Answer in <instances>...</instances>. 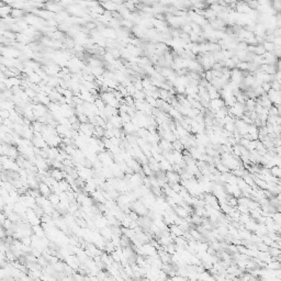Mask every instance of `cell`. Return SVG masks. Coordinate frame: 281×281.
Here are the masks:
<instances>
[{
  "mask_svg": "<svg viewBox=\"0 0 281 281\" xmlns=\"http://www.w3.org/2000/svg\"><path fill=\"white\" fill-rule=\"evenodd\" d=\"M270 175H273V176H275V177H278L280 178L281 176V169H280V166H273L271 168H270Z\"/></svg>",
  "mask_w": 281,
  "mask_h": 281,
  "instance_id": "9c48e42d",
  "label": "cell"
},
{
  "mask_svg": "<svg viewBox=\"0 0 281 281\" xmlns=\"http://www.w3.org/2000/svg\"><path fill=\"white\" fill-rule=\"evenodd\" d=\"M261 88L264 89L265 93H267L270 89H271V85H270V82H266V81H263V84H261Z\"/></svg>",
  "mask_w": 281,
  "mask_h": 281,
  "instance_id": "2e32d148",
  "label": "cell"
},
{
  "mask_svg": "<svg viewBox=\"0 0 281 281\" xmlns=\"http://www.w3.org/2000/svg\"><path fill=\"white\" fill-rule=\"evenodd\" d=\"M256 151H258V154H259V155L263 156L264 154H266V153H267V151H268V149H267V148L264 146V144H263V143L260 142V141H258V143H257V146H256Z\"/></svg>",
  "mask_w": 281,
  "mask_h": 281,
  "instance_id": "ba28073f",
  "label": "cell"
},
{
  "mask_svg": "<svg viewBox=\"0 0 281 281\" xmlns=\"http://www.w3.org/2000/svg\"><path fill=\"white\" fill-rule=\"evenodd\" d=\"M173 211L176 212V214H177L179 217H181V219H186L187 216L189 215V213L187 212V210L183 207H180V205H176L175 208H173Z\"/></svg>",
  "mask_w": 281,
  "mask_h": 281,
  "instance_id": "277c9868",
  "label": "cell"
},
{
  "mask_svg": "<svg viewBox=\"0 0 281 281\" xmlns=\"http://www.w3.org/2000/svg\"><path fill=\"white\" fill-rule=\"evenodd\" d=\"M265 52H266V51H265L263 44L255 45V55H264Z\"/></svg>",
  "mask_w": 281,
  "mask_h": 281,
  "instance_id": "5bb4252c",
  "label": "cell"
},
{
  "mask_svg": "<svg viewBox=\"0 0 281 281\" xmlns=\"http://www.w3.org/2000/svg\"><path fill=\"white\" fill-rule=\"evenodd\" d=\"M166 178H167V182L168 183H175V182H180L181 178L180 175L177 173L173 170H167L166 171Z\"/></svg>",
  "mask_w": 281,
  "mask_h": 281,
  "instance_id": "6da1fadb",
  "label": "cell"
},
{
  "mask_svg": "<svg viewBox=\"0 0 281 281\" xmlns=\"http://www.w3.org/2000/svg\"><path fill=\"white\" fill-rule=\"evenodd\" d=\"M269 254L270 256H279L281 255V249L277 248V247H270L269 246Z\"/></svg>",
  "mask_w": 281,
  "mask_h": 281,
  "instance_id": "7c38bea8",
  "label": "cell"
},
{
  "mask_svg": "<svg viewBox=\"0 0 281 281\" xmlns=\"http://www.w3.org/2000/svg\"><path fill=\"white\" fill-rule=\"evenodd\" d=\"M168 185H169V187H170V188H171V189H173V190L175 191V192H177V193L179 192V191H180V189H181V187H182L181 185H180V182H175V183H168Z\"/></svg>",
  "mask_w": 281,
  "mask_h": 281,
  "instance_id": "9a60e30c",
  "label": "cell"
},
{
  "mask_svg": "<svg viewBox=\"0 0 281 281\" xmlns=\"http://www.w3.org/2000/svg\"><path fill=\"white\" fill-rule=\"evenodd\" d=\"M169 227V232H170V234H173V235H175V236H182L183 235V231H182L178 225L176 224H170L168 226Z\"/></svg>",
  "mask_w": 281,
  "mask_h": 281,
  "instance_id": "7a4b0ae2",
  "label": "cell"
},
{
  "mask_svg": "<svg viewBox=\"0 0 281 281\" xmlns=\"http://www.w3.org/2000/svg\"><path fill=\"white\" fill-rule=\"evenodd\" d=\"M263 46H264L266 52H273L275 48V44L273 42H268V41H264L263 42Z\"/></svg>",
  "mask_w": 281,
  "mask_h": 281,
  "instance_id": "8fae6325",
  "label": "cell"
},
{
  "mask_svg": "<svg viewBox=\"0 0 281 281\" xmlns=\"http://www.w3.org/2000/svg\"><path fill=\"white\" fill-rule=\"evenodd\" d=\"M256 245H257V251H269V246L268 245H266V244H264L263 242L257 243Z\"/></svg>",
  "mask_w": 281,
  "mask_h": 281,
  "instance_id": "4fadbf2b",
  "label": "cell"
},
{
  "mask_svg": "<svg viewBox=\"0 0 281 281\" xmlns=\"http://www.w3.org/2000/svg\"><path fill=\"white\" fill-rule=\"evenodd\" d=\"M254 181H255V185L258 187V188H260V189H267V182L265 181V180L254 176Z\"/></svg>",
  "mask_w": 281,
  "mask_h": 281,
  "instance_id": "8992f818",
  "label": "cell"
},
{
  "mask_svg": "<svg viewBox=\"0 0 281 281\" xmlns=\"http://www.w3.org/2000/svg\"><path fill=\"white\" fill-rule=\"evenodd\" d=\"M214 166H215V168L217 169V170H219V171H220L221 173H229V167H226V166L222 164L221 161L216 163V164L214 165Z\"/></svg>",
  "mask_w": 281,
  "mask_h": 281,
  "instance_id": "30bf717a",
  "label": "cell"
},
{
  "mask_svg": "<svg viewBox=\"0 0 281 281\" xmlns=\"http://www.w3.org/2000/svg\"><path fill=\"white\" fill-rule=\"evenodd\" d=\"M48 201H50L53 205H57V204L61 202L59 195H57V193H50V195H48Z\"/></svg>",
  "mask_w": 281,
  "mask_h": 281,
  "instance_id": "5b68a950",
  "label": "cell"
},
{
  "mask_svg": "<svg viewBox=\"0 0 281 281\" xmlns=\"http://www.w3.org/2000/svg\"><path fill=\"white\" fill-rule=\"evenodd\" d=\"M39 191H40V193H42V195H47L48 197V195L51 193V187L48 186L47 183H45V182H40L39 183Z\"/></svg>",
  "mask_w": 281,
  "mask_h": 281,
  "instance_id": "3957f363",
  "label": "cell"
},
{
  "mask_svg": "<svg viewBox=\"0 0 281 281\" xmlns=\"http://www.w3.org/2000/svg\"><path fill=\"white\" fill-rule=\"evenodd\" d=\"M266 268L270 270H276V269H281V263L279 261H270L266 265Z\"/></svg>",
  "mask_w": 281,
  "mask_h": 281,
  "instance_id": "52a82bcc",
  "label": "cell"
}]
</instances>
